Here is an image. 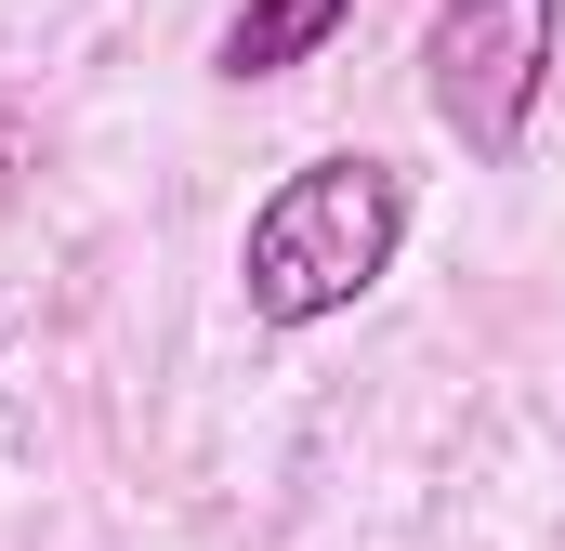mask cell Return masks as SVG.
<instances>
[{"mask_svg":"<svg viewBox=\"0 0 565 551\" xmlns=\"http://www.w3.org/2000/svg\"><path fill=\"white\" fill-rule=\"evenodd\" d=\"M395 250H408V184L382 158H302L237 237V289L264 328H316V315L369 302Z\"/></svg>","mask_w":565,"mask_h":551,"instance_id":"cell-1","label":"cell"},{"mask_svg":"<svg viewBox=\"0 0 565 551\" xmlns=\"http://www.w3.org/2000/svg\"><path fill=\"white\" fill-rule=\"evenodd\" d=\"M553 53H565V0H434V119L460 132L473 171H513V144L553 93Z\"/></svg>","mask_w":565,"mask_h":551,"instance_id":"cell-2","label":"cell"},{"mask_svg":"<svg viewBox=\"0 0 565 551\" xmlns=\"http://www.w3.org/2000/svg\"><path fill=\"white\" fill-rule=\"evenodd\" d=\"M342 13H355V0H250V13L224 26V79H289L302 53L342 40Z\"/></svg>","mask_w":565,"mask_h":551,"instance_id":"cell-3","label":"cell"}]
</instances>
